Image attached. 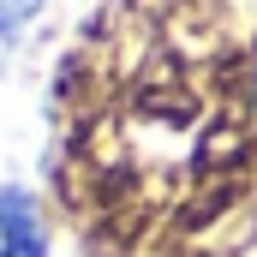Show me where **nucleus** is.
I'll return each mask as SVG.
<instances>
[{
	"label": "nucleus",
	"mask_w": 257,
	"mask_h": 257,
	"mask_svg": "<svg viewBox=\"0 0 257 257\" xmlns=\"http://www.w3.org/2000/svg\"><path fill=\"white\" fill-rule=\"evenodd\" d=\"M251 102H257V60H251Z\"/></svg>",
	"instance_id": "7ed1b4c3"
},
{
	"label": "nucleus",
	"mask_w": 257,
	"mask_h": 257,
	"mask_svg": "<svg viewBox=\"0 0 257 257\" xmlns=\"http://www.w3.org/2000/svg\"><path fill=\"white\" fill-rule=\"evenodd\" d=\"M42 6H48V0H0V36H18Z\"/></svg>",
	"instance_id": "f03ea898"
},
{
	"label": "nucleus",
	"mask_w": 257,
	"mask_h": 257,
	"mask_svg": "<svg viewBox=\"0 0 257 257\" xmlns=\"http://www.w3.org/2000/svg\"><path fill=\"white\" fill-rule=\"evenodd\" d=\"M0 257H48V221L24 186H0Z\"/></svg>",
	"instance_id": "f257e3e1"
}]
</instances>
